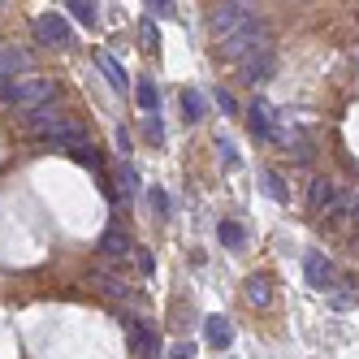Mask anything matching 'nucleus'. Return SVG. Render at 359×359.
Segmentation results:
<instances>
[{
	"label": "nucleus",
	"mask_w": 359,
	"mask_h": 359,
	"mask_svg": "<svg viewBox=\"0 0 359 359\" xmlns=\"http://www.w3.org/2000/svg\"><path fill=\"white\" fill-rule=\"evenodd\" d=\"M351 221H355V225H359V195H355V199H351Z\"/></svg>",
	"instance_id": "33"
},
{
	"label": "nucleus",
	"mask_w": 359,
	"mask_h": 359,
	"mask_svg": "<svg viewBox=\"0 0 359 359\" xmlns=\"http://www.w3.org/2000/svg\"><path fill=\"white\" fill-rule=\"evenodd\" d=\"M95 286H100V294H109V299H126V294H130V290H126V281L113 273V269H95Z\"/></svg>",
	"instance_id": "16"
},
{
	"label": "nucleus",
	"mask_w": 359,
	"mask_h": 359,
	"mask_svg": "<svg viewBox=\"0 0 359 359\" xmlns=\"http://www.w3.org/2000/svg\"><path fill=\"white\" fill-rule=\"evenodd\" d=\"M139 35H143V48H156V27H151V18H143Z\"/></svg>",
	"instance_id": "28"
},
{
	"label": "nucleus",
	"mask_w": 359,
	"mask_h": 359,
	"mask_svg": "<svg viewBox=\"0 0 359 359\" xmlns=\"http://www.w3.org/2000/svg\"><path fill=\"white\" fill-rule=\"evenodd\" d=\"M217 234H221V243H225V247H234V251L247 243V229H243L238 221H221V225H217Z\"/></svg>",
	"instance_id": "20"
},
{
	"label": "nucleus",
	"mask_w": 359,
	"mask_h": 359,
	"mask_svg": "<svg viewBox=\"0 0 359 359\" xmlns=\"http://www.w3.org/2000/svg\"><path fill=\"white\" fill-rule=\"evenodd\" d=\"M217 48H221V57H225V61H247L251 53H264V48H269V31H264V22H260V18H251L243 31L225 35Z\"/></svg>",
	"instance_id": "2"
},
{
	"label": "nucleus",
	"mask_w": 359,
	"mask_h": 359,
	"mask_svg": "<svg viewBox=\"0 0 359 359\" xmlns=\"http://www.w3.org/2000/svg\"><path fill=\"white\" fill-rule=\"evenodd\" d=\"M303 273H307V286L320 290V294H333V290L342 286V281H338V269H333V260H325L320 251H307Z\"/></svg>",
	"instance_id": "3"
},
{
	"label": "nucleus",
	"mask_w": 359,
	"mask_h": 359,
	"mask_svg": "<svg viewBox=\"0 0 359 359\" xmlns=\"http://www.w3.org/2000/svg\"><path fill=\"white\" fill-rule=\"evenodd\" d=\"M151 13H156V18H173L177 13V5H169V0H151V5H147Z\"/></svg>",
	"instance_id": "27"
},
{
	"label": "nucleus",
	"mask_w": 359,
	"mask_h": 359,
	"mask_svg": "<svg viewBox=\"0 0 359 359\" xmlns=\"http://www.w3.org/2000/svg\"><path fill=\"white\" fill-rule=\"evenodd\" d=\"M95 65H100V74L109 79V87H117V91H130V79H126L121 61H113V53H95Z\"/></svg>",
	"instance_id": "15"
},
{
	"label": "nucleus",
	"mask_w": 359,
	"mask_h": 359,
	"mask_svg": "<svg viewBox=\"0 0 359 359\" xmlns=\"http://www.w3.org/2000/svg\"><path fill=\"white\" fill-rule=\"evenodd\" d=\"M126 333H130V346L139 351V355H156V333H151L143 320H135V316H126Z\"/></svg>",
	"instance_id": "12"
},
{
	"label": "nucleus",
	"mask_w": 359,
	"mask_h": 359,
	"mask_svg": "<svg viewBox=\"0 0 359 359\" xmlns=\"http://www.w3.org/2000/svg\"><path fill=\"white\" fill-rule=\"evenodd\" d=\"M182 117H187L191 126L203 117V95H199V91H182Z\"/></svg>",
	"instance_id": "21"
},
{
	"label": "nucleus",
	"mask_w": 359,
	"mask_h": 359,
	"mask_svg": "<svg viewBox=\"0 0 359 359\" xmlns=\"http://www.w3.org/2000/svg\"><path fill=\"white\" fill-rule=\"evenodd\" d=\"M43 143H48V147H65V151H79V147L87 143V135H83V126H79V121H61L57 130H48V135H43Z\"/></svg>",
	"instance_id": "9"
},
{
	"label": "nucleus",
	"mask_w": 359,
	"mask_h": 359,
	"mask_svg": "<svg viewBox=\"0 0 359 359\" xmlns=\"http://www.w3.org/2000/svg\"><path fill=\"white\" fill-rule=\"evenodd\" d=\"M221 147V161H225V169H238V151H234V143H217Z\"/></svg>",
	"instance_id": "26"
},
{
	"label": "nucleus",
	"mask_w": 359,
	"mask_h": 359,
	"mask_svg": "<svg viewBox=\"0 0 359 359\" xmlns=\"http://www.w3.org/2000/svg\"><path fill=\"white\" fill-rule=\"evenodd\" d=\"M121 191H126V195H135V191H139V173H135L130 165L121 169Z\"/></svg>",
	"instance_id": "25"
},
{
	"label": "nucleus",
	"mask_w": 359,
	"mask_h": 359,
	"mask_svg": "<svg viewBox=\"0 0 359 359\" xmlns=\"http://www.w3.org/2000/svg\"><path fill=\"white\" fill-rule=\"evenodd\" d=\"M151 203H156V212H169V195L156 191V187H151Z\"/></svg>",
	"instance_id": "29"
},
{
	"label": "nucleus",
	"mask_w": 359,
	"mask_h": 359,
	"mask_svg": "<svg viewBox=\"0 0 359 359\" xmlns=\"http://www.w3.org/2000/svg\"><path fill=\"white\" fill-rule=\"evenodd\" d=\"M338 182H333V177H312V187H307V208H312L316 217L320 212H329L333 203H338Z\"/></svg>",
	"instance_id": "6"
},
{
	"label": "nucleus",
	"mask_w": 359,
	"mask_h": 359,
	"mask_svg": "<svg viewBox=\"0 0 359 359\" xmlns=\"http://www.w3.org/2000/svg\"><path fill=\"white\" fill-rule=\"evenodd\" d=\"M0 100H5L9 109H18V113H31L39 104H53L57 83L43 79V74H22V79H9L5 87H0Z\"/></svg>",
	"instance_id": "1"
},
{
	"label": "nucleus",
	"mask_w": 359,
	"mask_h": 359,
	"mask_svg": "<svg viewBox=\"0 0 359 359\" xmlns=\"http://www.w3.org/2000/svg\"><path fill=\"white\" fill-rule=\"evenodd\" d=\"M251 18H255V13H251V5H238V0H229V5H217V9H212V31L225 39V35L243 31Z\"/></svg>",
	"instance_id": "4"
},
{
	"label": "nucleus",
	"mask_w": 359,
	"mask_h": 359,
	"mask_svg": "<svg viewBox=\"0 0 359 359\" xmlns=\"http://www.w3.org/2000/svg\"><path fill=\"white\" fill-rule=\"evenodd\" d=\"M135 247H130V234H126V229H109L104 238H100V255H104V260H126V255H130Z\"/></svg>",
	"instance_id": "11"
},
{
	"label": "nucleus",
	"mask_w": 359,
	"mask_h": 359,
	"mask_svg": "<svg viewBox=\"0 0 359 359\" xmlns=\"http://www.w3.org/2000/svg\"><path fill=\"white\" fill-rule=\"evenodd\" d=\"M135 251H139V269H143V273H151V255H147L143 247H135Z\"/></svg>",
	"instance_id": "32"
},
{
	"label": "nucleus",
	"mask_w": 359,
	"mask_h": 359,
	"mask_svg": "<svg viewBox=\"0 0 359 359\" xmlns=\"http://www.w3.org/2000/svg\"><path fill=\"white\" fill-rule=\"evenodd\" d=\"M0 57H5V74H9V79H22V74H31V53H27V48L5 43V48H0Z\"/></svg>",
	"instance_id": "14"
},
{
	"label": "nucleus",
	"mask_w": 359,
	"mask_h": 359,
	"mask_svg": "<svg viewBox=\"0 0 359 359\" xmlns=\"http://www.w3.org/2000/svg\"><path fill=\"white\" fill-rule=\"evenodd\" d=\"M264 191H269L277 203H286V187H281V177H277V173H264Z\"/></svg>",
	"instance_id": "23"
},
{
	"label": "nucleus",
	"mask_w": 359,
	"mask_h": 359,
	"mask_svg": "<svg viewBox=\"0 0 359 359\" xmlns=\"http://www.w3.org/2000/svg\"><path fill=\"white\" fill-rule=\"evenodd\" d=\"M247 126H251V135H260V139H277V130H273V109L264 104V100H251Z\"/></svg>",
	"instance_id": "10"
},
{
	"label": "nucleus",
	"mask_w": 359,
	"mask_h": 359,
	"mask_svg": "<svg viewBox=\"0 0 359 359\" xmlns=\"http://www.w3.org/2000/svg\"><path fill=\"white\" fill-rule=\"evenodd\" d=\"M35 35L53 48H65L69 43V22L61 13H43V18H35Z\"/></svg>",
	"instance_id": "8"
},
{
	"label": "nucleus",
	"mask_w": 359,
	"mask_h": 359,
	"mask_svg": "<svg viewBox=\"0 0 359 359\" xmlns=\"http://www.w3.org/2000/svg\"><path fill=\"white\" fill-rule=\"evenodd\" d=\"M203 333H208V346H217V351H225L234 342V325L225 316H203Z\"/></svg>",
	"instance_id": "13"
},
{
	"label": "nucleus",
	"mask_w": 359,
	"mask_h": 359,
	"mask_svg": "<svg viewBox=\"0 0 359 359\" xmlns=\"http://www.w3.org/2000/svg\"><path fill=\"white\" fill-rule=\"evenodd\" d=\"M273 69H277V57H273V48H264V53H251L247 61H238V79L255 87V83H264Z\"/></svg>",
	"instance_id": "5"
},
{
	"label": "nucleus",
	"mask_w": 359,
	"mask_h": 359,
	"mask_svg": "<svg viewBox=\"0 0 359 359\" xmlns=\"http://www.w3.org/2000/svg\"><path fill=\"white\" fill-rule=\"evenodd\" d=\"M217 104H221L225 113H234V95H229V91H217Z\"/></svg>",
	"instance_id": "31"
},
{
	"label": "nucleus",
	"mask_w": 359,
	"mask_h": 359,
	"mask_svg": "<svg viewBox=\"0 0 359 359\" xmlns=\"http://www.w3.org/2000/svg\"><path fill=\"white\" fill-rule=\"evenodd\" d=\"M9 83V74H5V57H0V87H5Z\"/></svg>",
	"instance_id": "34"
},
{
	"label": "nucleus",
	"mask_w": 359,
	"mask_h": 359,
	"mask_svg": "<svg viewBox=\"0 0 359 359\" xmlns=\"http://www.w3.org/2000/svg\"><path fill=\"white\" fill-rule=\"evenodd\" d=\"M143 135H147L151 143H161V139H165V126H161V117H156V113H151V117L143 121Z\"/></svg>",
	"instance_id": "24"
},
{
	"label": "nucleus",
	"mask_w": 359,
	"mask_h": 359,
	"mask_svg": "<svg viewBox=\"0 0 359 359\" xmlns=\"http://www.w3.org/2000/svg\"><path fill=\"white\" fill-rule=\"evenodd\" d=\"M169 355H173V359H191V355H195V351H191V342H177V346H173V351H169Z\"/></svg>",
	"instance_id": "30"
},
{
	"label": "nucleus",
	"mask_w": 359,
	"mask_h": 359,
	"mask_svg": "<svg viewBox=\"0 0 359 359\" xmlns=\"http://www.w3.org/2000/svg\"><path fill=\"white\" fill-rule=\"evenodd\" d=\"M247 303L269 307V303H273V281H269V277H251V281H247Z\"/></svg>",
	"instance_id": "18"
},
{
	"label": "nucleus",
	"mask_w": 359,
	"mask_h": 359,
	"mask_svg": "<svg viewBox=\"0 0 359 359\" xmlns=\"http://www.w3.org/2000/svg\"><path fill=\"white\" fill-rule=\"evenodd\" d=\"M65 9H69V18H74V22H83V27H95V18H100V13H95L100 5H91V0H69Z\"/></svg>",
	"instance_id": "19"
},
{
	"label": "nucleus",
	"mask_w": 359,
	"mask_h": 359,
	"mask_svg": "<svg viewBox=\"0 0 359 359\" xmlns=\"http://www.w3.org/2000/svg\"><path fill=\"white\" fill-rule=\"evenodd\" d=\"M22 117H27V130H35V135H48V130H57L61 121H69V117H65V109L57 104V100H53V104L31 109V113H22Z\"/></svg>",
	"instance_id": "7"
},
{
	"label": "nucleus",
	"mask_w": 359,
	"mask_h": 359,
	"mask_svg": "<svg viewBox=\"0 0 359 359\" xmlns=\"http://www.w3.org/2000/svg\"><path fill=\"white\" fill-rule=\"evenodd\" d=\"M135 100H139V109H143L147 117L161 109V91H156V83H151V79H139V87H135Z\"/></svg>",
	"instance_id": "17"
},
{
	"label": "nucleus",
	"mask_w": 359,
	"mask_h": 359,
	"mask_svg": "<svg viewBox=\"0 0 359 359\" xmlns=\"http://www.w3.org/2000/svg\"><path fill=\"white\" fill-rule=\"evenodd\" d=\"M69 156H74V161H79V165H87L91 173H100V151H95V147H87V143H83L79 151H69Z\"/></svg>",
	"instance_id": "22"
}]
</instances>
